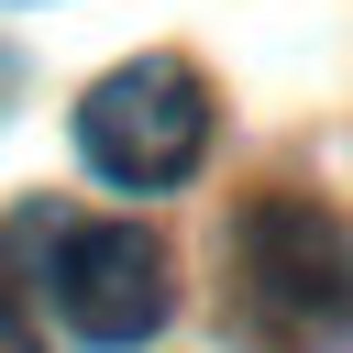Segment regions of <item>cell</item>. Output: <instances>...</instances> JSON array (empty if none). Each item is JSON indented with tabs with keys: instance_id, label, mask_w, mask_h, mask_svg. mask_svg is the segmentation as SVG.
<instances>
[{
	"instance_id": "obj_1",
	"label": "cell",
	"mask_w": 353,
	"mask_h": 353,
	"mask_svg": "<svg viewBox=\"0 0 353 353\" xmlns=\"http://www.w3.org/2000/svg\"><path fill=\"white\" fill-rule=\"evenodd\" d=\"M221 320L243 353H342L353 342V232L309 188H265L232 210Z\"/></svg>"
},
{
	"instance_id": "obj_2",
	"label": "cell",
	"mask_w": 353,
	"mask_h": 353,
	"mask_svg": "<svg viewBox=\"0 0 353 353\" xmlns=\"http://www.w3.org/2000/svg\"><path fill=\"white\" fill-rule=\"evenodd\" d=\"M11 254H22V276L44 287V309L77 342L132 353V342L165 331V243L143 221H88V210H44L33 199L11 221Z\"/></svg>"
},
{
	"instance_id": "obj_3",
	"label": "cell",
	"mask_w": 353,
	"mask_h": 353,
	"mask_svg": "<svg viewBox=\"0 0 353 353\" xmlns=\"http://www.w3.org/2000/svg\"><path fill=\"white\" fill-rule=\"evenodd\" d=\"M77 154L110 188H176L210 154V88L188 55H132L77 99Z\"/></svg>"
},
{
	"instance_id": "obj_4",
	"label": "cell",
	"mask_w": 353,
	"mask_h": 353,
	"mask_svg": "<svg viewBox=\"0 0 353 353\" xmlns=\"http://www.w3.org/2000/svg\"><path fill=\"white\" fill-rule=\"evenodd\" d=\"M0 353H33V320H22V298H11V276H0Z\"/></svg>"
},
{
	"instance_id": "obj_5",
	"label": "cell",
	"mask_w": 353,
	"mask_h": 353,
	"mask_svg": "<svg viewBox=\"0 0 353 353\" xmlns=\"http://www.w3.org/2000/svg\"><path fill=\"white\" fill-rule=\"evenodd\" d=\"M0 99H11V55H0Z\"/></svg>"
}]
</instances>
